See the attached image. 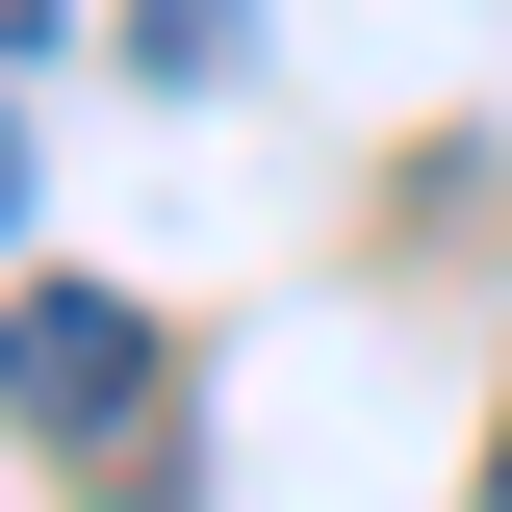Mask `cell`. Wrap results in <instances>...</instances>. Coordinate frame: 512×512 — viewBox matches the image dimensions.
I'll return each mask as SVG.
<instances>
[{
    "label": "cell",
    "mask_w": 512,
    "mask_h": 512,
    "mask_svg": "<svg viewBox=\"0 0 512 512\" xmlns=\"http://www.w3.org/2000/svg\"><path fill=\"white\" fill-rule=\"evenodd\" d=\"M154 77H231V0H154Z\"/></svg>",
    "instance_id": "cell-2"
},
{
    "label": "cell",
    "mask_w": 512,
    "mask_h": 512,
    "mask_svg": "<svg viewBox=\"0 0 512 512\" xmlns=\"http://www.w3.org/2000/svg\"><path fill=\"white\" fill-rule=\"evenodd\" d=\"M0 231H26V52H0Z\"/></svg>",
    "instance_id": "cell-3"
},
{
    "label": "cell",
    "mask_w": 512,
    "mask_h": 512,
    "mask_svg": "<svg viewBox=\"0 0 512 512\" xmlns=\"http://www.w3.org/2000/svg\"><path fill=\"white\" fill-rule=\"evenodd\" d=\"M0 436L154 487V308H128V282H26V308H0Z\"/></svg>",
    "instance_id": "cell-1"
},
{
    "label": "cell",
    "mask_w": 512,
    "mask_h": 512,
    "mask_svg": "<svg viewBox=\"0 0 512 512\" xmlns=\"http://www.w3.org/2000/svg\"><path fill=\"white\" fill-rule=\"evenodd\" d=\"M0 52H52V0H0Z\"/></svg>",
    "instance_id": "cell-4"
}]
</instances>
